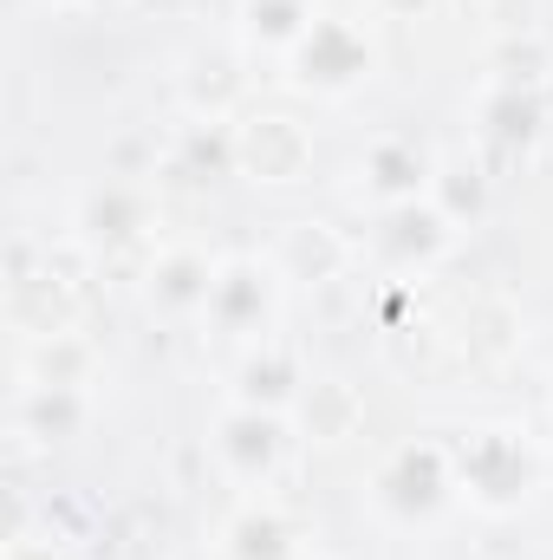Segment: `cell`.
<instances>
[{
  "label": "cell",
  "instance_id": "1",
  "mask_svg": "<svg viewBox=\"0 0 553 560\" xmlns=\"http://www.w3.org/2000/svg\"><path fill=\"white\" fill-rule=\"evenodd\" d=\"M449 456H456V489L482 509V515H515L534 502L548 463L541 450L528 443V430L515 423H475L462 436H449Z\"/></svg>",
  "mask_w": 553,
  "mask_h": 560
},
{
  "label": "cell",
  "instance_id": "2",
  "mask_svg": "<svg viewBox=\"0 0 553 560\" xmlns=\"http://www.w3.org/2000/svg\"><path fill=\"white\" fill-rule=\"evenodd\" d=\"M462 489H456V456H449V443H430V436H411V443H398L385 463H378V476H372V502L391 515V522H436L449 502H456Z\"/></svg>",
  "mask_w": 553,
  "mask_h": 560
},
{
  "label": "cell",
  "instance_id": "3",
  "mask_svg": "<svg viewBox=\"0 0 553 560\" xmlns=\"http://www.w3.org/2000/svg\"><path fill=\"white\" fill-rule=\"evenodd\" d=\"M280 66H286V85H293V92L345 98V92H358V85L378 72V46L365 39V26H358V20L319 13V20H313V33H306Z\"/></svg>",
  "mask_w": 553,
  "mask_h": 560
},
{
  "label": "cell",
  "instance_id": "4",
  "mask_svg": "<svg viewBox=\"0 0 553 560\" xmlns=\"http://www.w3.org/2000/svg\"><path fill=\"white\" fill-rule=\"evenodd\" d=\"M280 268L261 261V255H228L215 268V287H209V326L235 346H268V326L280 313Z\"/></svg>",
  "mask_w": 553,
  "mask_h": 560
},
{
  "label": "cell",
  "instance_id": "5",
  "mask_svg": "<svg viewBox=\"0 0 553 560\" xmlns=\"http://www.w3.org/2000/svg\"><path fill=\"white\" fill-rule=\"evenodd\" d=\"M456 222H449V209L436 202V196H423V202H398V209H378V222H372V261L378 268H391V275H430L449 248H456Z\"/></svg>",
  "mask_w": 553,
  "mask_h": 560
},
{
  "label": "cell",
  "instance_id": "6",
  "mask_svg": "<svg viewBox=\"0 0 553 560\" xmlns=\"http://www.w3.org/2000/svg\"><path fill=\"white\" fill-rule=\"evenodd\" d=\"M215 463L242 482L261 489L286 463V411H261V405H228L215 418Z\"/></svg>",
  "mask_w": 553,
  "mask_h": 560
},
{
  "label": "cell",
  "instance_id": "7",
  "mask_svg": "<svg viewBox=\"0 0 553 560\" xmlns=\"http://www.w3.org/2000/svg\"><path fill=\"white\" fill-rule=\"evenodd\" d=\"M235 170L255 183H299L313 170V131L286 112H248L235 125Z\"/></svg>",
  "mask_w": 553,
  "mask_h": 560
},
{
  "label": "cell",
  "instance_id": "8",
  "mask_svg": "<svg viewBox=\"0 0 553 560\" xmlns=\"http://www.w3.org/2000/svg\"><path fill=\"white\" fill-rule=\"evenodd\" d=\"M436 156L416 138H378L358 156V196H372V209H398V202H423L436 189Z\"/></svg>",
  "mask_w": 553,
  "mask_h": 560
},
{
  "label": "cell",
  "instance_id": "9",
  "mask_svg": "<svg viewBox=\"0 0 553 560\" xmlns=\"http://www.w3.org/2000/svg\"><path fill=\"white\" fill-rule=\"evenodd\" d=\"M352 255H358V248H352L332 222H293L274 242L268 261L280 268V280H339L352 268Z\"/></svg>",
  "mask_w": 553,
  "mask_h": 560
},
{
  "label": "cell",
  "instance_id": "10",
  "mask_svg": "<svg viewBox=\"0 0 553 560\" xmlns=\"http://www.w3.org/2000/svg\"><path fill=\"white\" fill-rule=\"evenodd\" d=\"M215 268H222V261H209V255H196V248L156 255V268H150V306L169 313V319H202V313H209Z\"/></svg>",
  "mask_w": 553,
  "mask_h": 560
},
{
  "label": "cell",
  "instance_id": "11",
  "mask_svg": "<svg viewBox=\"0 0 553 560\" xmlns=\"http://www.w3.org/2000/svg\"><path fill=\"white\" fill-rule=\"evenodd\" d=\"M222 555L228 560H299V528L280 515L274 502H242L222 522Z\"/></svg>",
  "mask_w": 553,
  "mask_h": 560
},
{
  "label": "cell",
  "instance_id": "12",
  "mask_svg": "<svg viewBox=\"0 0 553 560\" xmlns=\"http://www.w3.org/2000/svg\"><path fill=\"white\" fill-rule=\"evenodd\" d=\"M306 392V372L293 352H280L274 339L268 346H248L242 372H235V405H261V411H293Z\"/></svg>",
  "mask_w": 553,
  "mask_h": 560
},
{
  "label": "cell",
  "instance_id": "13",
  "mask_svg": "<svg viewBox=\"0 0 553 560\" xmlns=\"http://www.w3.org/2000/svg\"><path fill=\"white\" fill-rule=\"evenodd\" d=\"M92 423V392L85 385H26L20 392V430L39 443H72Z\"/></svg>",
  "mask_w": 553,
  "mask_h": 560
},
{
  "label": "cell",
  "instance_id": "14",
  "mask_svg": "<svg viewBox=\"0 0 553 560\" xmlns=\"http://www.w3.org/2000/svg\"><path fill=\"white\" fill-rule=\"evenodd\" d=\"M313 20H319L313 0H242V7H235L242 39H248L255 52H274V59H286V52L313 33Z\"/></svg>",
  "mask_w": 553,
  "mask_h": 560
},
{
  "label": "cell",
  "instance_id": "15",
  "mask_svg": "<svg viewBox=\"0 0 553 560\" xmlns=\"http://www.w3.org/2000/svg\"><path fill=\"white\" fill-rule=\"evenodd\" d=\"M79 229H85V242H98V248L138 242L143 229H150V202H143L138 189H125V183H105V189H92V196H85Z\"/></svg>",
  "mask_w": 553,
  "mask_h": 560
},
{
  "label": "cell",
  "instance_id": "16",
  "mask_svg": "<svg viewBox=\"0 0 553 560\" xmlns=\"http://www.w3.org/2000/svg\"><path fill=\"white\" fill-rule=\"evenodd\" d=\"M482 138L502 143V150H528L534 143V131H541V98L534 92H521L515 79H502L489 98H482Z\"/></svg>",
  "mask_w": 553,
  "mask_h": 560
},
{
  "label": "cell",
  "instance_id": "17",
  "mask_svg": "<svg viewBox=\"0 0 553 560\" xmlns=\"http://www.w3.org/2000/svg\"><path fill=\"white\" fill-rule=\"evenodd\" d=\"M183 92H189V112H196V118L215 112L209 92H222V105H228V118H235V105H242V59H235V52H196L189 72H183Z\"/></svg>",
  "mask_w": 553,
  "mask_h": 560
},
{
  "label": "cell",
  "instance_id": "18",
  "mask_svg": "<svg viewBox=\"0 0 553 560\" xmlns=\"http://www.w3.org/2000/svg\"><path fill=\"white\" fill-rule=\"evenodd\" d=\"M293 411L313 423V436L339 443V436H352V423H358V398H352V385H339V378H306V392H299Z\"/></svg>",
  "mask_w": 553,
  "mask_h": 560
},
{
  "label": "cell",
  "instance_id": "19",
  "mask_svg": "<svg viewBox=\"0 0 553 560\" xmlns=\"http://www.w3.org/2000/svg\"><path fill=\"white\" fill-rule=\"evenodd\" d=\"M26 385H85V392H92V346H79L72 332H46V339L33 346Z\"/></svg>",
  "mask_w": 553,
  "mask_h": 560
},
{
  "label": "cell",
  "instance_id": "20",
  "mask_svg": "<svg viewBox=\"0 0 553 560\" xmlns=\"http://www.w3.org/2000/svg\"><path fill=\"white\" fill-rule=\"evenodd\" d=\"M443 209H449V222L462 229V222H475L482 215V202H489V189H482V176L475 170H462V163H443L436 170V189H430Z\"/></svg>",
  "mask_w": 553,
  "mask_h": 560
},
{
  "label": "cell",
  "instance_id": "21",
  "mask_svg": "<svg viewBox=\"0 0 553 560\" xmlns=\"http://www.w3.org/2000/svg\"><path fill=\"white\" fill-rule=\"evenodd\" d=\"M7 560H72L59 541H33V535H20L13 548H7Z\"/></svg>",
  "mask_w": 553,
  "mask_h": 560
},
{
  "label": "cell",
  "instance_id": "22",
  "mask_svg": "<svg viewBox=\"0 0 553 560\" xmlns=\"http://www.w3.org/2000/svg\"><path fill=\"white\" fill-rule=\"evenodd\" d=\"M423 7H430V0H378V13H385V20H416Z\"/></svg>",
  "mask_w": 553,
  "mask_h": 560
},
{
  "label": "cell",
  "instance_id": "23",
  "mask_svg": "<svg viewBox=\"0 0 553 560\" xmlns=\"http://www.w3.org/2000/svg\"><path fill=\"white\" fill-rule=\"evenodd\" d=\"M299 560H319V555H299Z\"/></svg>",
  "mask_w": 553,
  "mask_h": 560
}]
</instances>
